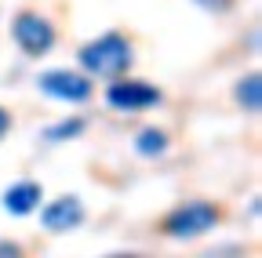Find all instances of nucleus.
I'll use <instances>...</instances> for the list:
<instances>
[{
    "label": "nucleus",
    "mask_w": 262,
    "mask_h": 258,
    "mask_svg": "<svg viewBox=\"0 0 262 258\" xmlns=\"http://www.w3.org/2000/svg\"><path fill=\"white\" fill-rule=\"evenodd\" d=\"M84 120L80 116H73V120H62V124H55V127H48L44 131V138L48 142H66V138H77V135H84Z\"/></svg>",
    "instance_id": "obj_10"
},
{
    "label": "nucleus",
    "mask_w": 262,
    "mask_h": 258,
    "mask_svg": "<svg viewBox=\"0 0 262 258\" xmlns=\"http://www.w3.org/2000/svg\"><path fill=\"white\" fill-rule=\"evenodd\" d=\"M222 218H226V211L211 200H186L164 215L157 222V229L171 240H196V237L211 233L215 225H222Z\"/></svg>",
    "instance_id": "obj_2"
},
{
    "label": "nucleus",
    "mask_w": 262,
    "mask_h": 258,
    "mask_svg": "<svg viewBox=\"0 0 262 258\" xmlns=\"http://www.w3.org/2000/svg\"><path fill=\"white\" fill-rule=\"evenodd\" d=\"M40 200H44V185L33 182V178H26V182H15V185L4 193V211L15 215V218H22V215H33V211H37Z\"/></svg>",
    "instance_id": "obj_7"
},
{
    "label": "nucleus",
    "mask_w": 262,
    "mask_h": 258,
    "mask_svg": "<svg viewBox=\"0 0 262 258\" xmlns=\"http://www.w3.org/2000/svg\"><path fill=\"white\" fill-rule=\"evenodd\" d=\"M37 87L44 95H51V99H58V102H70V106H80V102H88L95 95L91 77L73 73V69H48V73L37 77Z\"/></svg>",
    "instance_id": "obj_4"
},
{
    "label": "nucleus",
    "mask_w": 262,
    "mask_h": 258,
    "mask_svg": "<svg viewBox=\"0 0 262 258\" xmlns=\"http://www.w3.org/2000/svg\"><path fill=\"white\" fill-rule=\"evenodd\" d=\"M168 131L164 127H146V131H139L135 138V153L139 156H160V153H168Z\"/></svg>",
    "instance_id": "obj_9"
},
{
    "label": "nucleus",
    "mask_w": 262,
    "mask_h": 258,
    "mask_svg": "<svg viewBox=\"0 0 262 258\" xmlns=\"http://www.w3.org/2000/svg\"><path fill=\"white\" fill-rule=\"evenodd\" d=\"M196 4H201V8H208V11H229V8H233V0H196Z\"/></svg>",
    "instance_id": "obj_11"
},
{
    "label": "nucleus",
    "mask_w": 262,
    "mask_h": 258,
    "mask_svg": "<svg viewBox=\"0 0 262 258\" xmlns=\"http://www.w3.org/2000/svg\"><path fill=\"white\" fill-rule=\"evenodd\" d=\"M11 40L18 44V51H22L26 58H40V55H48V51L55 48L58 33H55V26H51L48 15L22 8V11L11 18Z\"/></svg>",
    "instance_id": "obj_3"
},
{
    "label": "nucleus",
    "mask_w": 262,
    "mask_h": 258,
    "mask_svg": "<svg viewBox=\"0 0 262 258\" xmlns=\"http://www.w3.org/2000/svg\"><path fill=\"white\" fill-rule=\"evenodd\" d=\"M80 66L88 77H102V80H113V77H124L131 69V62H135V44H131L124 33H102V37H95L88 40L80 51Z\"/></svg>",
    "instance_id": "obj_1"
},
{
    "label": "nucleus",
    "mask_w": 262,
    "mask_h": 258,
    "mask_svg": "<svg viewBox=\"0 0 262 258\" xmlns=\"http://www.w3.org/2000/svg\"><path fill=\"white\" fill-rule=\"evenodd\" d=\"M106 102L120 113H139L149 106H160V91L146 80H127V77H113V84L106 87Z\"/></svg>",
    "instance_id": "obj_5"
},
{
    "label": "nucleus",
    "mask_w": 262,
    "mask_h": 258,
    "mask_svg": "<svg viewBox=\"0 0 262 258\" xmlns=\"http://www.w3.org/2000/svg\"><path fill=\"white\" fill-rule=\"evenodd\" d=\"M8 131H11V113H8L4 106H0V138H4Z\"/></svg>",
    "instance_id": "obj_12"
},
{
    "label": "nucleus",
    "mask_w": 262,
    "mask_h": 258,
    "mask_svg": "<svg viewBox=\"0 0 262 258\" xmlns=\"http://www.w3.org/2000/svg\"><path fill=\"white\" fill-rule=\"evenodd\" d=\"M40 222H44L48 233H70V229H77V225L84 222V204H80V197H58V200H51V204L40 211Z\"/></svg>",
    "instance_id": "obj_6"
},
{
    "label": "nucleus",
    "mask_w": 262,
    "mask_h": 258,
    "mask_svg": "<svg viewBox=\"0 0 262 258\" xmlns=\"http://www.w3.org/2000/svg\"><path fill=\"white\" fill-rule=\"evenodd\" d=\"M233 99H237V106H241L248 116H255V113L262 109V80H258V73H248V77L237 80Z\"/></svg>",
    "instance_id": "obj_8"
}]
</instances>
